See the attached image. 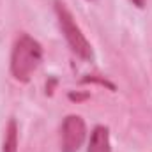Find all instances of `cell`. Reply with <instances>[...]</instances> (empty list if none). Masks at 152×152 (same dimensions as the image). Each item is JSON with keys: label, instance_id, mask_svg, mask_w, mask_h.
Wrapping results in <instances>:
<instances>
[{"label": "cell", "instance_id": "4", "mask_svg": "<svg viewBox=\"0 0 152 152\" xmlns=\"http://www.w3.org/2000/svg\"><path fill=\"white\" fill-rule=\"evenodd\" d=\"M88 152H112L110 149V131L104 126H96L90 134Z\"/></svg>", "mask_w": 152, "mask_h": 152}, {"label": "cell", "instance_id": "3", "mask_svg": "<svg viewBox=\"0 0 152 152\" xmlns=\"http://www.w3.org/2000/svg\"><path fill=\"white\" fill-rule=\"evenodd\" d=\"M85 136H87V127L83 118L80 115H67L60 129V151L78 152L85 142Z\"/></svg>", "mask_w": 152, "mask_h": 152}, {"label": "cell", "instance_id": "2", "mask_svg": "<svg viewBox=\"0 0 152 152\" xmlns=\"http://www.w3.org/2000/svg\"><path fill=\"white\" fill-rule=\"evenodd\" d=\"M55 14H57L60 30H62L66 41H67L69 48L73 50V53H76V55H78L80 58H83V60H92V58H94L92 46H90V42L87 41V37L83 36L81 28L76 25L71 11L66 7V4H64L62 0H55Z\"/></svg>", "mask_w": 152, "mask_h": 152}, {"label": "cell", "instance_id": "1", "mask_svg": "<svg viewBox=\"0 0 152 152\" xmlns=\"http://www.w3.org/2000/svg\"><path fill=\"white\" fill-rule=\"evenodd\" d=\"M42 60V46L28 34H20L11 53V73L18 81H28Z\"/></svg>", "mask_w": 152, "mask_h": 152}, {"label": "cell", "instance_id": "6", "mask_svg": "<svg viewBox=\"0 0 152 152\" xmlns=\"http://www.w3.org/2000/svg\"><path fill=\"white\" fill-rule=\"evenodd\" d=\"M133 2V5H136L138 9H143L145 7V0H131Z\"/></svg>", "mask_w": 152, "mask_h": 152}, {"label": "cell", "instance_id": "5", "mask_svg": "<svg viewBox=\"0 0 152 152\" xmlns=\"http://www.w3.org/2000/svg\"><path fill=\"white\" fill-rule=\"evenodd\" d=\"M2 152H18V124L14 118H9V122H7Z\"/></svg>", "mask_w": 152, "mask_h": 152}]
</instances>
